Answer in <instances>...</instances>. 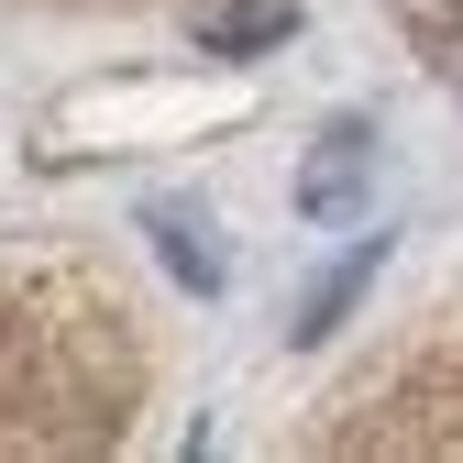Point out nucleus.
I'll return each instance as SVG.
<instances>
[{
  "label": "nucleus",
  "instance_id": "obj_1",
  "mask_svg": "<svg viewBox=\"0 0 463 463\" xmlns=\"http://www.w3.org/2000/svg\"><path fill=\"white\" fill-rule=\"evenodd\" d=\"M298 210H309V221H354V210H364V133H331V144L309 155Z\"/></svg>",
  "mask_w": 463,
  "mask_h": 463
},
{
  "label": "nucleus",
  "instance_id": "obj_2",
  "mask_svg": "<svg viewBox=\"0 0 463 463\" xmlns=\"http://www.w3.org/2000/svg\"><path fill=\"white\" fill-rule=\"evenodd\" d=\"M287 33H298V0H221V12L199 23L210 55H276Z\"/></svg>",
  "mask_w": 463,
  "mask_h": 463
},
{
  "label": "nucleus",
  "instance_id": "obj_3",
  "mask_svg": "<svg viewBox=\"0 0 463 463\" xmlns=\"http://www.w3.org/2000/svg\"><path fill=\"white\" fill-rule=\"evenodd\" d=\"M144 232L165 243V265H177V287H188V298H210V287H221V254H210V232H199L188 210H144Z\"/></svg>",
  "mask_w": 463,
  "mask_h": 463
},
{
  "label": "nucleus",
  "instance_id": "obj_4",
  "mask_svg": "<svg viewBox=\"0 0 463 463\" xmlns=\"http://www.w3.org/2000/svg\"><path fill=\"white\" fill-rule=\"evenodd\" d=\"M364 276H375V243H364V254H342V265H331V276L309 287V298H298V342H320V331H331L342 309H354V298H364Z\"/></svg>",
  "mask_w": 463,
  "mask_h": 463
}]
</instances>
